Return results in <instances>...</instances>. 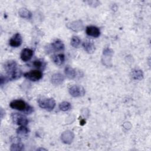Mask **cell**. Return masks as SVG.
<instances>
[{
    "label": "cell",
    "instance_id": "cell-7",
    "mask_svg": "<svg viewBox=\"0 0 151 151\" xmlns=\"http://www.w3.org/2000/svg\"><path fill=\"white\" fill-rule=\"evenodd\" d=\"M22 39L21 35L19 33L14 34L9 40V45L13 47H18L22 44Z\"/></svg>",
    "mask_w": 151,
    "mask_h": 151
},
{
    "label": "cell",
    "instance_id": "cell-11",
    "mask_svg": "<svg viewBox=\"0 0 151 151\" xmlns=\"http://www.w3.org/2000/svg\"><path fill=\"white\" fill-rule=\"evenodd\" d=\"M51 80L53 84L60 85L64 81V77L61 73H55L51 76Z\"/></svg>",
    "mask_w": 151,
    "mask_h": 151
},
{
    "label": "cell",
    "instance_id": "cell-16",
    "mask_svg": "<svg viewBox=\"0 0 151 151\" xmlns=\"http://www.w3.org/2000/svg\"><path fill=\"white\" fill-rule=\"evenodd\" d=\"M65 74L66 76L71 79H73L76 76V70L71 67L67 66L65 68Z\"/></svg>",
    "mask_w": 151,
    "mask_h": 151
},
{
    "label": "cell",
    "instance_id": "cell-18",
    "mask_svg": "<svg viewBox=\"0 0 151 151\" xmlns=\"http://www.w3.org/2000/svg\"><path fill=\"white\" fill-rule=\"evenodd\" d=\"M53 61L56 65H61L64 63L65 61V56L63 54H59L54 57Z\"/></svg>",
    "mask_w": 151,
    "mask_h": 151
},
{
    "label": "cell",
    "instance_id": "cell-14",
    "mask_svg": "<svg viewBox=\"0 0 151 151\" xmlns=\"http://www.w3.org/2000/svg\"><path fill=\"white\" fill-rule=\"evenodd\" d=\"M83 46L84 49L85 50V51L86 52H87L88 53H93L94 50H95V47L94 45L93 42V41H91V40H86L85 41H84L83 44Z\"/></svg>",
    "mask_w": 151,
    "mask_h": 151
},
{
    "label": "cell",
    "instance_id": "cell-10",
    "mask_svg": "<svg viewBox=\"0 0 151 151\" xmlns=\"http://www.w3.org/2000/svg\"><path fill=\"white\" fill-rule=\"evenodd\" d=\"M86 33L88 35L93 37H98L100 35V31L99 28L95 26H88L86 28Z\"/></svg>",
    "mask_w": 151,
    "mask_h": 151
},
{
    "label": "cell",
    "instance_id": "cell-23",
    "mask_svg": "<svg viewBox=\"0 0 151 151\" xmlns=\"http://www.w3.org/2000/svg\"><path fill=\"white\" fill-rule=\"evenodd\" d=\"M24 146L19 143H14L11 146V151H19L24 149Z\"/></svg>",
    "mask_w": 151,
    "mask_h": 151
},
{
    "label": "cell",
    "instance_id": "cell-15",
    "mask_svg": "<svg viewBox=\"0 0 151 151\" xmlns=\"http://www.w3.org/2000/svg\"><path fill=\"white\" fill-rule=\"evenodd\" d=\"M131 77L134 80H140L143 77V73L140 70H133L131 72Z\"/></svg>",
    "mask_w": 151,
    "mask_h": 151
},
{
    "label": "cell",
    "instance_id": "cell-13",
    "mask_svg": "<svg viewBox=\"0 0 151 151\" xmlns=\"http://www.w3.org/2000/svg\"><path fill=\"white\" fill-rule=\"evenodd\" d=\"M67 27L70 29H71L74 31H81L83 29V24L81 21L78 20V21H76L72 22L70 24H68L67 25Z\"/></svg>",
    "mask_w": 151,
    "mask_h": 151
},
{
    "label": "cell",
    "instance_id": "cell-17",
    "mask_svg": "<svg viewBox=\"0 0 151 151\" xmlns=\"http://www.w3.org/2000/svg\"><path fill=\"white\" fill-rule=\"evenodd\" d=\"M21 76H22V71L20 69L17 68L14 72H12L10 75H8L7 77L9 80H17L20 78Z\"/></svg>",
    "mask_w": 151,
    "mask_h": 151
},
{
    "label": "cell",
    "instance_id": "cell-4",
    "mask_svg": "<svg viewBox=\"0 0 151 151\" xmlns=\"http://www.w3.org/2000/svg\"><path fill=\"white\" fill-rule=\"evenodd\" d=\"M69 93L74 97H78L83 96L85 94L84 88L78 85H73L69 88Z\"/></svg>",
    "mask_w": 151,
    "mask_h": 151
},
{
    "label": "cell",
    "instance_id": "cell-12",
    "mask_svg": "<svg viewBox=\"0 0 151 151\" xmlns=\"http://www.w3.org/2000/svg\"><path fill=\"white\" fill-rule=\"evenodd\" d=\"M50 48V50H52V51H63L64 50V45L61 40H55L54 42H53L51 44Z\"/></svg>",
    "mask_w": 151,
    "mask_h": 151
},
{
    "label": "cell",
    "instance_id": "cell-22",
    "mask_svg": "<svg viewBox=\"0 0 151 151\" xmlns=\"http://www.w3.org/2000/svg\"><path fill=\"white\" fill-rule=\"evenodd\" d=\"M81 42V40L77 36H73L71 40V45L75 48H77Z\"/></svg>",
    "mask_w": 151,
    "mask_h": 151
},
{
    "label": "cell",
    "instance_id": "cell-3",
    "mask_svg": "<svg viewBox=\"0 0 151 151\" xmlns=\"http://www.w3.org/2000/svg\"><path fill=\"white\" fill-rule=\"evenodd\" d=\"M11 117L13 120V122L19 126H27L28 120L27 118L24 115L21 113H13L11 114Z\"/></svg>",
    "mask_w": 151,
    "mask_h": 151
},
{
    "label": "cell",
    "instance_id": "cell-20",
    "mask_svg": "<svg viewBox=\"0 0 151 151\" xmlns=\"http://www.w3.org/2000/svg\"><path fill=\"white\" fill-rule=\"evenodd\" d=\"M17 133L18 135H20V136H26L28 134L29 130L25 126H21L17 130Z\"/></svg>",
    "mask_w": 151,
    "mask_h": 151
},
{
    "label": "cell",
    "instance_id": "cell-19",
    "mask_svg": "<svg viewBox=\"0 0 151 151\" xmlns=\"http://www.w3.org/2000/svg\"><path fill=\"white\" fill-rule=\"evenodd\" d=\"M19 15L21 17L25 19H30L32 17L31 12L25 8H21L19 10Z\"/></svg>",
    "mask_w": 151,
    "mask_h": 151
},
{
    "label": "cell",
    "instance_id": "cell-9",
    "mask_svg": "<svg viewBox=\"0 0 151 151\" xmlns=\"http://www.w3.org/2000/svg\"><path fill=\"white\" fill-rule=\"evenodd\" d=\"M33 55V51L29 48H24L21 53V58L23 61L27 62L31 60Z\"/></svg>",
    "mask_w": 151,
    "mask_h": 151
},
{
    "label": "cell",
    "instance_id": "cell-24",
    "mask_svg": "<svg viewBox=\"0 0 151 151\" xmlns=\"http://www.w3.org/2000/svg\"><path fill=\"white\" fill-rule=\"evenodd\" d=\"M33 65H34V67L40 68H42L43 66H45V63L43 61V60H42L41 59H38V60H35L34 61Z\"/></svg>",
    "mask_w": 151,
    "mask_h": 151
},
{
    "label": "cell",
    "instance_id": "cell-1",
    "mask_svg": "<svg viewBox=\"0 0 151 151\" xmlns=\"http://www.w3.org/2000/svg\"><path fill=\"white\" fill-rule=\"evenodd\" d=\"M9 106L12 109L24 111L26 114H30L33 111L32 107L22 100H14L10 103Z\"/></svg>",
    "mask_w": 151,
    "mask_h": 151
},
{
    "label": "cell",
    "instance_id": "cell-5",
    "mask_svg": "<svg viewBox=\"0 0 151 151\" xmlns=\"http://www.w3.org/2000/svg\"><path fill=\"white\" fill-rule=\"evenodd\" d=\"M24 76L25 78L31 81H36L42 78V72L40 70H31L29 72L25 73Z\"/></svg>",
    "mask_w": 151,
    "mask_h": 151
},
{
    "label": "cell",
    "instance_id": "cell-6",
    "mask_svg": "<svg viewBox=\"0 0 151 151\" xmlns=\"http://www.w3.org/2000/svg\"><path fill=\"white\" fill-rule=\"evenodd\" d=\"M74 133L70 131V130H67L64 132L61 136V139L63 141V143H66V144H70L73 139H74Z\"/></svg>",
    "mask_w": 151,
    "mask_h": 151
},
{
    "label": "cell",
    "instance_id": "cell-8",
    "mask_svg": "<svg viewBox=\"0 0 151 151\" xmlns=\"http://www.w3.org/2000/svg\"><path fill=\"white\" fill-rule=\"evenodd\" d=\"M4 68L8 74L10 75L17 68V63L14 60H9L6 61L4 64Z\"/></svg>",
    "mask_w": 151,
    "mask_h": 151
},
{
    "label": "cell",
    "instance_id": "cell-21",
    "mask_svg": "<svg viewBox=\"0 0 151 151\" xmlns=\"http://www.w3.org/2000/svg\"><path fill=\"white\" fill-rule=\"evenodd\" d=\"M71 107V104L67 101H63L59 105V108L61 110L63 111H66L69 110Z\"/></svg>",
    "mask_w": 151,
    "mask_h": 151
},
{
    "label": "cell",
    "instance_id": "cell-2",
    "mask_svg": "<svg viewBox=\"0 0 151 151\" xmlns=\"http://www.w3.org/2000/svg\"><path fill=\"white\" fill-rule=\"evenodd\" d=\"M39 106L47 111H51L55 106V101L53 99H40L38 101Z\"/></svg>",
    "mask_w": 151,
    "mask_h": 151
}]
</instances>
